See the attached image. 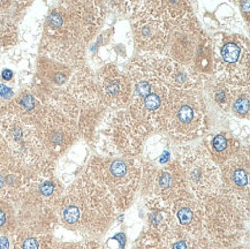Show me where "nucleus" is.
I'll list each match as a JSON object with an SVG mask.
<instances>
[{"instance_id": "nucleus-15", "label": "nucleus", "mask_w": 250, "mask_h": 249, "mask_svg": "<svg viewBox=\"0 0 250 249\" xmlns=\"http://www.w3.org/2000/svg\"><path fill=\"white\" fill-rule=\"evenodd\" d=\"M220 193L235 203L249 218L250 163L249 149L243 146L235 157L219 166Z\"/></svg>"}, {"instance_id": "nucleus-13", "label": "nucleus", "mask_w": 250, "mask_h": 249, "mask_svg": "<svg viewBox=\"0 0 250 249\" xmlns=\"http://www.w3.org/2000/svg\"><path fill=\"white\" fill-rule=\"evenodd\" d=\"M134 42L143 54L160 56L167 47L172 29L149 1H134L130 14Z\"/></svg>"}, {"instance_id": "nucleus-26", "label": "nucleus", "mask_w": 250, "mask_h": 249, "mask_svg": "<svg viewBox=\"0 0 250 249\" xmlns=\"http://www.w3.org/2000/svg\"><path fill=\"white\" fill-rule=\"evenodd\" d=\"M148 208V225L146 228L155 231L159 234L174 228L172 212L167 204H162L153 201H146Z\"/></svg>"}, {"instance_id": "nucleus-21", "label": "nucleus", "mask_w": 250, "mask_h": 249, "mask_svg": "<svg viewBox=\"0 0 250 249\" xmlns=\"http://www.w3.org/2000/svg\"><path fill=\"white\" fill-rule=\"evenodd\" d=\"M63 191H65V187L62 181L54 175V171L43 172V173L33 175L30 186L23 200L43 204L54 210L62 199Z\"/></svg>"}, {"instance_id": "nucleus-11", "label": "nucleus", "mask_w": 250, "mask_h": 249, "mask_svg": "<svg viewBox=\"0 0 250 249\" xmlns=\"http://www.w3.org/2000/svg\"><path fill=\"white\" fill-rule=\"evenodd\" d=\"M213 57L212 79L232 84H249L250 54L248 38L240 34H218L211 38Z\"/></svg>"}, {"instance_id": "nucleus-19", "label": "nucleus", "mask_w": 250, "mask_h": 249, "mask_svg": "<svg viewBox=\"0 0 250 249\" xmlns=\"http://www.w3.org/2000/svg\"><path fill=\"white\" fill-rule=\"evenodd\" d=\"M135 249H207L200 241L178 228L162 234L146 228L135 242Z\"/></svg>"}, {"instance_id": "nucleus-24", "label": "nucleus", "mask_w": 250, "mask_h": 249, "mask_svg": "<svg viewBox=\"0 0 250 249\" xmlns=\"http://www.w3.org/2000/svg\"><path fill=\"white\" fill-rule=\"evenodd\" d=\"M12 237V249H52V233L18 228Z\"/></svg>"}, {"instance_id": "nucleus-8", "label": "nucleus", "mask_w": 250, "mask_h": 249, "mask_svg": "<svg viewBox=\"0 0 250 249\" xmlns=\"http://www.w3.org/2000/svg\"><path fill=\"white\" fill-rule=\"evenodd\" d=\"M0 136L8 154L30 173L54 171V162L42 145L35 126L5 112L0 117Z\"/></svg>"}, {"instance_id": "nucleus-16", "label": "nucleus", "mask_w": 250, "mask_h": 249, "mask_svg": "<svg viewBox=\"0 0 250 249\" xmlns=\"http://www.w3.org/2000/svg\"><path fill=\"white\" fill-rule=\"evenodd\" d=\"M95 76L101 100L108 111L128 108L131 89L126 72L108 63L103 66Z\"/></svg>"}, {"instance_id": "nucleus-25", "label": "nucleus", "mask_w": 250, "mask_h": 249, "mask_svg": "<svg viewBox=\"0 0 250 249\" xmlns=\"http://www.w3.org/2000/svg\"><path fill=\"white\" fill-rule=\"evenodd\" d=\"M213 81L211 83L210 94L211 97L220 110L224 112H230V108L236 97H238L240 91L242 90L243 87L246 85H238L232 84V83L225 81V80L212 79Z\"/></svg>"}, {"instance_id": "nucleus-12", "label": "nucleus", "mask_w": 250, "mask_h": 249, "mask_svg": "<svg viewBox=\"0 0 250 249\" xmlns=\"http://www.w3.org/2000/svg\"><path fill=\"white\" fill-rule=\"evenodd\" d=\"M168 58L208 81L213 76L211 38L203 31H172L167 47Z\"/></svg>"}, {"instance_id": "nucleus-20", "label": "nucleus", "mask_w": 250, "mask_h": 249, "mask_svg": "<svg viewBox=\"0 0 250 249\" xmlns=\"http://www.w3.org/2000/svg\"><path fill=\"white\" fill-rule=\"evenodd\" d=\"M153 11L171 27L172 31H198L200 22L190 2L188 1H149Z\"/></svg>"}, {"instance_id": "nucleus-30", "label": "nucleus", "mask_w": 250, "mask_h": 249, "mask_svg": "<svg viewBox=\"0 0 250 249\" xmlns=\"http://www.w3.org/2000/svg\"><path fill=\"white\" fill-rule=\"evenodd\" d=\"M86 249H105L104 246L102 244H99L97 240H90L86 241Z\"/></svg>"}, {"instance_id": "nucleus-32", "label": "nucleus", "mask_w": 250, "mask_h": 249, "mask_svg": "<svg viewBox=\"0 0 250 249\" xmlns=\"http://www.w3.org/2000/svg\"><path fill=\"white\" fill-rule=\"evenodd\" d=\"M6 106H7V105L0 103V117H1L2 114H4V113L6 112Z\"/></svg>"}, {"instance_id": "nucleus-29", "label": "nucleus", "mask_w": 250, "mask_h": 249, "mask_svg": "<svg viewBox=\"0 0 250 249\" xmlns=\"http://www.w3.org/2000/svg\"><path fill=\"white\" fill-rule=\"evenodd\" d=\"M0 97L5 98V100H9L13 97V90L8 88L7 85L0 84Z\"/></svg>"}, {"instance_id": "nucleus-31", "label": "nucleus", "mask_w": 250, "mask_h": 249, "mask_svg": "<svg viewBox=\"0 0 250 249\" xmlns=\"http://www.w3.org/2000/svg\"><path fill=\"white\" fill-rule=\"evenodd\" d=\"M12 75H13V73L9 71V69H5V71L2 72V79H5V80H11Z\"/></svg>"}, {"instance_id": "nucleus-5", "label": "nucleus", "mask_w": 250, "mask_h": 249, "mask_svg": "<svg viewBox=\"0 0 250 249\" xmlns=\"http://www.w3.org/2000/svg\"><path fill=\"white\" fill-rule=\"evenodd\" d=\"M84 172L107 194L118 212L129 209L140 189L139 158L94 156Z\"/></svg>"}, {"instance_id": "nucleus-22", "label": "nucleus", "mask_w": 250, "mask_h": 249, "mask_svg": "<svg viewBox=\"0 0 250 249\" xmlns=\"http://www.w3.org/2000/svg\"><path fill=\"white\" fill-rule=\"evenodd\" d=\"M46 107V103L36 90H24L13 97L6 106V112L13 114L25 124L36 126Z\"/></svg>"}, {"instance_id": "nucleus-27", "label": "nucleus", "mask_w": 250, "mask_h": 249, "mask_svg": "<svg viewBox=\"0 0 250 249\" xmlns=\"http://www.w3.org/2000/svg\"><path fill=\"white\" fill-rule=\"evenodd\" d=\"M17 211L12 203L0 200V234L12 235L17 231Z\"/></svg>"}, {"instance_id": "nucleus-14", "label": "nucleus", "mask_w": 250, "mask_h": 249, "mask_svg": "<svg viewBox=\"0 0 250 249\" xmlns=\"http://www.w3.org/2000/svg\"><path fill=\"white\" fill-rule=\"evenodd\" d=\"M35 128L44 150L53 162L65 155L80 137L75 121L49 105Z\"/></svg>"}, {"instance_id": "nucleus-9", "label": "nucleus", "mask_w": 250, "mask_h": 249, "mask_svg": "<svg viewBox=\"0 0 250 249\" xmlns=\"http://www.w3.org/2000/svg\"><path fill=\"white\" fill-rule=\"evenodd\" d=\"M141 164L140 189L146 201L169 206L173 201L189 194L180 163L166 157L158 161L139 158Z\"/></svg>"}, {"instance_id": "nucleus-6", "label": "nucleus", "mask_w": 250, "mask_h": 249, "mask_svg": "<svg viewBox=\"0 0 250 249\" xmlns=\"http://www.w3.org/2000/svg\"><path fill=\"white\" fill-rule=\"evenodd\" d=\"M209 130V114L201 90H172L159 132L180 145L202 139Z\"/></svg>"}, {"instance_id": "nucleus-7", "label": "nucleus", "mask_w": 250, "mask_h": 249, "mask_svg": "<svg viewBox=\"0 0 250 249\" xmlns=\"http://www.w3.org/2000/svg\"><path fill=\"white\" fill-rule=\"evenodd\" d=\"M248 217L219 193L203 202V240L208 249H229L245 237Z\"/></svg>"}, {"instance_id": "nucleus-23", "label": "nucleus", "mask_w": 250, "mask_h": 249, "mask_svg": "<svg viewBox=\"0 0 250 249\" xmlns=\"http://www.w3.org/2000/svg\"><path fill=\"white\" fill-rule=\"evenodd\" d=\"M203 137L204 140L201 145L207 150L208 154L218 166L235 157L243 148L238 137L227 130H222L219 133Z\"/></svg>"}, {"instance_id": "nucleus-33", "label": "nucleus", "mask_w": 250, "mask_h": 249, "mask_svg": "<svg viewBox=\"0 0 250 249\" xmlns=\"http://www.w3.org/2000/svg\"><path fill=\"white\" fill-rule=\"evenodd\" d=\"M229 249H248V247H246V246H243V245H236Z\"/></svg>"}, {"instance_id": "nucleus-10", "label": "nucleus", "mask_w": 250, "mask_h": 249, "mask_svg": "<svg viewBox=\"0 0 250 249\" xmlns=\"http://www.w3.org/2000/svg\"><path fill=\"white\" fill-rule=\"evenodd\" d=\"M175 158L180 163L191 195L204 202L220 193L219 166L201 145H180L176 149Z\"/></svg>"}, {"instance_id": "nucleus-1", "label": "nucleus", "mask_w": 250, "mask_h": 249, "mask_svg": "<svg viewBox=\"0 0 250 249\" xmlns=\"http://www.w3.org/2000/svg\"><path fill=\"white\" fill-rule=\"evenodd\" d=\"M106 7L101 1H63L53 7L44 24V57L69 66L85 63L86 45L104 23Z\"/></svg>"}, {"instance_id": "nucleus-28", "label": "nucleus", "mask_w": 250, "mask_h": 249, "mask_svg": "<svg viewBox=\"0 0 250 249\" xmlns=\"http://www.w3.org/2000/svg\"><path fill=\"white\" fill-rule=\"evenodd\" d=\"M250 90L249 85L242 88L240 91L235 102L232 105L230 112L234 116L240 118V119H249V111H250Z\"/></svg>"}, {"instance_id": "nucleus-17", "label": "nucleus", "mask_w": 250, "mask_h": 249, "mask_svg": "<svg viewBox=\"0 0 250 249\" xmlns=\"http://www.w3.org/2000/svg\"><path fill=\"white\" fill-rule=\"evenodd\" d=\"M33 175L8 154L0 136V200L12 204L20 203L27 194Z\"/></svg>"}, {"instance_id": "nucleus-4", "label": "nucleus", "mask_w": 250, "mask_h": 249, "mask_svg": "<svg viewBox=\"0 0 250 249\" xmlns=\"http://www.w3.org/2000/svg\"><path fill=\"white\" fill-rule=\"evenodd\" d=\"M155 129L146 121L134 116L128 108L108 111L94 139L103 156L139 158Z\"/></svg>"}, {"instance_id": "nucleus-3", "label": "nucleus", "mask_w": 250, "mask_h": 249, "mask_svg": "<svg viewBox=\"0 0 250 249\" xmlns=\"http://www.w3.org/2000/svg\"><path fill=\"white\" fill-rule=\"evenodd\" d=\"M173 60L166 56H143L134 58L126 74L130 82L128 110L159 132L172 89L168 84Z\"/></svg>"}, {"instance_id": "nucleus-2", "label": "nucleus", "mask_w": 250, "mask_h": 249, "mask_svg": "<svg viewBox=\"0 0 250 249\" xmlns=\"http://www.w3.org/2000/svg\"><path fill=\"white\" fill-rule=\"evenodd\" d=\"M54 212L67 229L97 240L110 229L118 211L107 194L83 171L65 188Z\"/></svg>"}, {"instance_id": "nucleus-18", "label": "nucleus", "mask_w": 250, "mask_h": 249, "mask_svg": "<svg viewBox=\"0 0 250 249\" xmlns=\"http://www.w3.org/2000/svg\"><path fill=\"white\" fill-rule=\"evenodd\" d=\"M169 209L174 228L195 238L208 249L203 240V202L189 193L173 201Z\"/></svg>"}]
</instances>
